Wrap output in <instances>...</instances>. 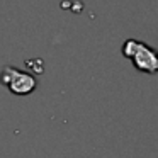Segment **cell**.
<instances>
[{
	"label": "cell",
	"mask_w": 158,
	"mask_h": 158,
	"mask_svg": "<svg viewBox=\"0 0 158 158\" xmlns=\"http://www.w3.org/2000/svg\"><path fill=\"white\" fill-rule=\"evenodd\" d=\"M123 56L133 61L134 68L143 73H158V51L138 39H127L123 44Z\"/></svg>",
	"instance_id": "obj_1"
},
{
	"label": "cell",
	"mask_w": 158,
	"mask_h": 158,
	"mask_svg": "<svg viewBox=\"0 0 158 158\" xmlns=\"http://www.w3.org/2000/svg\"><path fill=\"white\" fill-rule=\"evenodd\" d=\"M0 83L5 85L15 95H29L36 90L38 80L31 73L21 72L14 66H4L0 72Z\"/></svg>",
	"instance_id": "obj_2"
}]
</instances>
